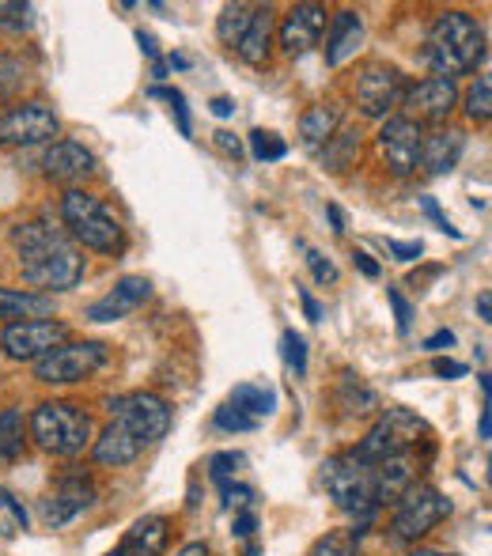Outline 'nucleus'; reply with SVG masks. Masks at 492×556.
<instances>
[{"instance_id":"nucleus-1","label":"nucleus","mask_w":492,"mask_h":556,"mask_svg":"<svg viewBox=\"0 0 492 556\" xmlns=\"http://www.w3.org/2000/svg\"><path fill=\"white\" fill-rule=\"evenodd\" d=\"M12 247L20 257L23 280L35 285L42 295L68 292L84 280V254L65 231L58 227L30 220L12 227Z\"/></svg>"},{"instance_id":"nucleus-2","label":"nucleus","mask_w":492,"mask_h":556,"mask_svg":"<svg viewBox=\"0 0 492 556\" xmlns=\"http://www.w3.org/2000/svg\"><path fill=\"white\" fill-rule=\"evenodd\" d=\"M428 65L436 68V76L455 80L466 76L485 61V27L474 20L470 12H440L428 30Z\"/></svg>"},{"instance_id":"nucleus-3","label":"nucleus","mask_w":492,"mask_h":556,"mask_svg":"<svg viewBox=\"0 0 492 556\" xmlns=\"http://www.w3.org/2000/svg\"><path fill=\"white\" fill-rule=\"evenodd\" d=\"M61 220L68 227V239L80 242L84 250H96V254H118L125 242L118 216L88 190H68L61 198Z\"/></svg>"},{"instance_id":"nucleus-4","label":"nucleus","mask_w":492,"mask_h":556,"mask_svg":"<svg viewBox=\"0 0 492 556\" xmlns=\"http://www.w3.org/2000/svg\"><path fill=\"white\" fill-rule=\"evenodd\" d=\"M27 428L30 440L58 458H76V454H84V446H91V417L73 402L35 405Z\"/></svg>"},{"instance_id":"nucleus-5","label":"nucleus","mask_w":492,"mask_h":556,"mask_svg":"<svg viewBox=\"0 0 492 556\" xmlns=\"http://www.w3.org/2000/svg\"><path fill=\"white\" fill-rule=\"evenodd\" d=\"M323 489L341 511L361 515V519L375 511V469L356 458L353 451L323 462Z\"/></svg>"},{"instance_id":"nucleus-6","label":"nucleus","mask_w":492,"mask_h":556,"mask_svg":"<svg viewBox=\"0 0 492 556\" xmlns=\"http://www.w3.org/2000/svg\"><path fill=\"white\" fill-rule=\"evenodd\" d=\"M420 435H428L425 420L413 409H405V405H394V409H387L375 420V428L364 435L353 454L361 462H368V466H379V462L398 458V454H409L420 443Z\"/></svg>"},{"instance_id":"nucleus-7","label":"nucleus","mask_w":492,"mask_h":556,"mask_svg":"<svg viewBox=\"0 0 492 556\" xmlns=\"http://www.w3.org/2000/svg\"><path fill=\"white\" fill-rule=\"evenodd\" d=\"M451 515V500L443 496L436 484H409V489L398 496V507H394V534L402 542H420L425 534H432L443 519Z\"/></svg>"},{"instance_id":"nucleus-8","label":"nucleus","mask_w":492,"mask_h":556,"mask_svg":"<svg viewBox=\"0 0 492 556\" xmlns=\"http://www.w3.org/2000/svg\"><path fill=\"white\" fill-rule=\"evenodd\" d=\"M106 364V344L99 341H65L42 359H35V379L46 387H68V382H84Z\"/></svg>"},{"instance_id":"nucleus-9","label":"nucleus","mask_w":492,"mask_h":556,"mask_svg":"<svg viewBox=\"0 0 492 556\" xmlns=\"http://www.w3.org/2000/svg\"><path fill=\"white\" fill-rule=\"evenodd\" d=\"M111 417L118 420V425L140 446H152V443H160L163 435H167V428H171V405L163 402L160 394L137 390V394L111 397Z\"/></svg>"},{"instance_id":"nucleus-10","label":"nucleus","mask_w":492,"mask_h":556,"mask_svg":"<svg viewBox=\"0 0 492 556\" xmlns=\"http://www.w3.org/2000/svg\"><path fill=\"white\" fill-rule=\"evenodd\" d=\"M409 96V84H405V73L387 61H375V65L364 68V76L356 80V106H361L364 117H387L394 114L398 106Z\"/></svg>"},{"instance_id":"nucleus-11","label":"nucleus","mask_w":492,"mask_h":556,"mask_svg":"<svg viewBox=\"0 0 492 556\" xmlns=\"http://www.w3.org/2000/svg\"><path fill=\"white\" fill-rule=\"evenodd\" d=\"M61 129L58 114L46 103H15L0 117V148H30L53 140Z\"/></svg>"},{"instance_id":"nucleus-12","label":"nucleus","mask_w":492,"mask_h":556,"mask_svg":"<svg viewBox=\"0 0 492 556\" xmlns=\"http://www.w3.org/2000/svg\"><path fill=\"white\" fill-rule=\"evenodd\" d=\"M68 341V326L58 318H35V323H12L0 333V349L12 359H42L58 344Z\"/></svg>"},{"instance_id":"nucleus-13","label":"nucleus","mask_w":492,"mask_h":556,"mask_svg":"<svg viewBox=\"0 0 492 556\" xmlns=\"http://www.w3.org/2000/svg\"><path fill=\"white\" fill-rule=\"evenodd\" d=\"M420 144H425V129L417 117H387L379 129V148L387 155V167L398 178L413 175L420 163Z\"/></svg>"},{"instance_id":"nucleus-14","label":"nucleus","mask_w":492,"mask_h":556,"mask_svg":"<svg viewBox=\"0 0 492 556\" xmlns=\"http://www.w3.org/2000/svg\"><path fill=\"white\" fill-rule=\"evenodd\" d=\"M326 23H330V15H326L323 4H292L285 15V23H280V46H285L288 58H303L307 50H315L318 38H323Z\"/></svg>"},{"instance_id":"nucleus-15","label":"nucleus","mask_w":492,"mask_h":556,"mask_svg":"<svg viewBox=\"0 0 492 556\" xmlns=\"http://www.w3.org/2000/svg\"><path fill=\"white\" fill-rule=\"evenodd\" d=\"M152 300V280L148 277H122L103 300H96L88 307L91 323H118V318H129L133 311H140Z\"/></svg>"},{"instance_id":"nucleus-16","label":"nucleus","mask_w":492,"mask_h":556,"mask_svg":"<svg viewBox=\"0 0 492 556\" xmlns=\"http://www.w3.org/2000/svg\"><path fill=\"white\" fill-rule=\"evenodd\" d=\"M42 170L50 182L76 186V182H84V178L96 175V155H91L84 144H76V140H58V144L46 148Z\"/></svg>"},{"instance_id":"nucleus-17","label":"nucleus","mask_w":492,"mask_h":556,"mask_svg":"<svg viewBox=\"0 0 492 556\" xmlns=\"http://www.w3.org/2000/svg\"><path fill=\"white\" fill-rule=\"evenodd\" d=\"M171 542V522L163 515H144L122 534V542L114 545L106 556H163Z\"/></svg>"},{"instance_id":"nucleus-18","label":"nucleus","mask_w":492,"mask_h":556,"mask_svg":"<svg viewBox=\"0 0 492 556\" xmlns=\"http://www.w3.org/2000/svg\"><path fill=\"white\" fill-rule=\"evenodd\" d=\"M364 46V20L361 12H353V8H341V12L330 15V30H326V65L338 68L345 65L349 58H353L356 50Z\"/></svg>"},{"instance_id":"nucleus-19","label":"nucleus","mask_w":492,"mask_h":556,"mask_svg":"<svg viewBox=\"0 0 492 556\" xmlns=\"http://www.w3.org/2000/svg\"><path fill=\"white\" fill-rule=\"evenodd\" d=\"M91 504H96L91 481H84V477H65V481L53 489V496L42 504V515L50 527H65V522H73L80 511H88Z\"/></svg>"},{"instance_id":"nucleus-20","label":"nucleus","mask_w":492,"mask_h":556,"mask_svg":"<svg viewBox=\"0 0 492 556\" xmlns=\"http://www.w3.org/2000/svg\"><path fill=\"white\" fill-rule=\"evenodd\" d=\"M405 103L420 117H428V122H443V117H451V111L458 106V84L443 80V76H428V80L413 84Z\"/></svg>"},{"instance_id":"nucleus-21","label":"nucleus","mask_w":492,"mask_h":556,"mask_svg":"<svg viewBox=\"0 0 492 556\" xmlns=\"http://www.w3.org/2000/svg\"><path fill=\"white\" fill-rule=\"evenodd\" d=\"M140 451H144V446L133 440V435L125 432L118 420H111V428H106V432L99 435L96 443H91V458H96L99 466H106V469L133 466V462L140 458Z\"/></svg>"},{"instance_id":"nucleus-22","label":"nucleus","mask_w":492,"mask_h":556,"mask_svg":"<svg viewBox=\"0 0 492 556\" xmlns=\"http://www.w3.org/2000/svg\"><path fill=\"white\" fill-rule=\"evenodd\" d=\"M371 469H375V504L398 500L409 484H417V462H413V454H398V458H387Z\"/></svg>"},{"instance_id":"nucleus-23","label":"nucleus","mask_w":492,"mask_h":556,"mask_svg":"<svg viewBox=\"0 0 492 556\" xmlns=\"http://www.w3.org/2000/svg\"><path fill=\"white\" fill-rule=\"evenodd\" d=\"M463 148H466V137L458 129H440L432 137H425L420 144V163H425L432 175H447V170L458 167L463 160Z\"/></svg>"},{"instance_id":"nucleus-24","label":"nucleus","mask_w":492,"mask_h":556,"mask_svg":"<svg viewBox=\"0 0 492 556\" xmlns=\"http://www.w3.org/2000/svg\"><path fill=\"white\" fill-rule=\"evenodd\" d=\"M341 129V111L333 103H315L307 106L300 117V144L307 148V152H318V148H326V140L333 137V132Z\"/></svg>"},{"instance_id":"nucleus-25","label":"nucleus","mask_w":492,"mask_h":556,"mask_svg":"<svg viewBox=\"0 0 492 556\" xmlns=\"http://www.w3.org/2000/svg\"><path fill=\"white\" fill-rule=\"evenodd\" d=\"M50 315H53V295L0 288V323H8V318H15V323H35V318H50Z\"/></svg>"},{"instance_id":"nucleus-26","label":"nucleus","mask_w":492,"mask_h":556,"mask_svg":"<svg viewBox=\"0 0 492 556\" xmlns=\"http://www.w3.org/2000/svg\"><path fill=\"white\" fill-rule=\"evenodd\" d=\"M269 38H273V8L262 4V8H254V15H250V27L243 30V38L236 42L239 58H243L247 65H265V58H269Z\"/></svg>"},{"instance_id":"nucleus-27","label":"nucleus","mask_w":492,"mask_h":556,"mask_svg":"<svg viewBox=\"0 0 492 556\" xmlns=\"http://www.w3.org/2000/svg\"><path fill=\"white\" fill-rule=\"evenodd\" d=\"M356 155H361V132H356V129H338L323 148V167L333 170V175H341V170L353 167Z\"/></svg>"},{"instance_id":"nucleus-28","label":"nucleus","mask_w":492,"mask_h":556,"mask_svg":"<svg viewBox=\"0 0 492 556\" xmlns=\"http://www.w3.org/2000/svg\"><path fill=\"white\" fill-rule=\"evenodd\" d=\"M23 446H27V417L20 405H12L0 413V462L23 458Z\"/></svg>"},{"instance_id":"nucleus-29","label":"nucleus","mask_w":492,"mask_h":556,"mask_svg":"<svg viewBox=\"0 0 492 556\" xmlns=\"http://www.w3.org/2000/svg\"><path fill=\"white\" fill-rule=\"evenodd\" d=\"M231 405L236 409H243L250 420H262L269 417L273 409H277V394L265 387H254V382H243V387L231 390Z\"/></svg>"},{"instance_id":"nucleus-30","label":"nucleus","mask_w":492,"mask_h":556,"mask_svg":"<svg viewBox=\"0 0 492 556\" xmlns=\"http://www.w3.org/2000/svg\"><path fill=\"white\" fill-rule=\"evenodd\" d=\"M341 409H345L349 417H364V413L379 409V397H375V390L364 387L356 375H345V379H341Z\"/></svg>"},{"instance_id":"nucleus-31","label":"nucleus","mask_w":492,"mask_h":556,"mask_svg":"<svg viewBox=\"0 0 492 556\" xmlns=\"http://www.w3.org/2000/svg\"><path fill=\"white\" fill-rule=\"evenodd\" d=\"M250 15H254V8L250 4H224L220 20H216V38L228 46H236L239 38H243V30L250 27Z\"/></svg>"},{"instance_id":"nucleus-32","label":"nucleus","mask_w":492,"mask_h":556,"mask_svg":"<svg viewBox=\"0 0 492 556\" xmlns=\"http://www.w3.org/2000/svg\"><path fill=\"white\" fill-rule=\"evenodd\" d=\"M27 65H23L20 58H0V99L4 103H12V99L23 96V88H27Z\"/></svg>"},{"instance_id":"nucleus-33","label":"nucleus","mask_w":492,"mask_h":556,"mask_svg":"<svg viewBox=\"0 0 492 556\" xmlns=\"http://www.w3.org/2000/svg\"><path fill=\"white\" fill-rule=\"evenodd\" d=\"M466 117H470V122H481V125L492 117V80L489 76H478V80L470 84V91H466Z\"/></svg>"},{"instance_id":"nucleus-34","label":"nucleus","mask_w":492,"mask_h":556,"mask_svg":"<svg viewBox=\"0 0 492 556\" xmlns=\"http://www.w3.org/2000/svg\"><path fill=\"white\" fill-rule=\"evenodd\" d=\"M148 96L152 99H167L171 103V114L178 117V132H182L186 140H193V125H190V111H186V96L178 88H160V84H152L148 88Z\"/></svg>"},{"instance_id":"nucleus-35","label":"nucleus","mask_w":492,"mask_h":556,"mask_svg":"<svg viewBox=\"0 0 492 556\" xmlns=\"http://www.w3.org/2000/svg\"><path fill=\"white\" fill-rule=\"evenodd\" d=\"M311 556H356V534L353 530H330L326 538H318Z\"/></svg>"},{"instance_id":"nucleus-36","label":"nucleus","mask_w":492,"mask_h":556,"mask_svg":"<svg viewBox=\"0 0 492 556\" xmlns=\"http://www.w3.org/2000/svg\"><path fill=\"white\" fill-rule=\"evenodd\" d=\"M250 148H254V160L262 163H273V160H285L288 155V144L277 137V132H265V129H254L250 132Z\"/></svg>"},{"instance_id":"nucleus-37","label":"nucleus","mask_w":492,"mask_h":556,"mask_svg":"<svg viewBox=\"0 0 492 556\" xmlns=\"http://www.w3.org/2000/svg\"><path fill=\"white\" fill-rule=\"evenodd\" d=\"M280 352H285V364L292 367L295 375H307V341H303L295 330H285L280 337Z\"/></svg>"},{"instance_id":"nucleus-38","label":"nucleus","mask_w":492,"mask_h":556,"mask_svg":"<svg viewBox=\"0 0 492 556\" xmlns=\"http://www.w3.org/2000/svg\"><path fill=\"white\" fill-rule=\"evenodd\" d=\"M257 420H250L243 409H236V405H220V409H216V428H220V432H250V428H254Z\"/></svg>"},{"instance_id":"nucleus-39","label":"nucleus","mask_w":492,"mask_h":556,"mask_svg":"<svg viewBox=\"0 0 492 556\" xmlns=\"http://www.w3.org/2000/svg\"><path fill=\"white\" fill-rule=\"evenodd\" d=\"M307 265H311V277H315L318 285H333V280H338V265H333L323 250H307Z\"/></svg>"},{"instance_id":"nucleus-40","label":"nucleus","mask_w":492,"mask_h":556,"mask_svg":"<svg viewBox=\"0 0 492 556\" xmlns=\"http://www.w3.org/2000/svg\"><path fill=\"white\" fill-rule=\"evenodd\" d=\"M420 213H425L428 220L440 227L443 235H451V239H463V231H458V227L451 224L447 216H443V208H440V201H436V198H420Z\"/></svg>"},{"instance_id":"nucleus-41","label":"nucleus","mask_w":492,"mask_h":556,"mask_svg":"<svg viewBox=\"0 0 492 556\" xmlns=\"http://www.w3.org/2000/svg\"><path fill=\"white\" fill-rule=\"evenodd\" d=\"M243 466V454H213V458H209V469H213V477L216 481H231V477H236V469Z\"/></svg>"},{"instance_id":"nucleus-42","label":"nucleus","mask_w":492,"mask_h":556,"mask_svg":"<svg viewBox=\"0 0 492 556\" xmlns=\"http://www.w3.org/2000/svg\"><path fill=\"white\" fill-rule=\"evenodd\" d=\"M0 23L12 30H23L30 23V4H8V0H0Z\"/></svg>"},{"instance_id":"nucleus-43","label":"nucleus","mask_w":492,"mask_h":556,"mask_svg":"<svg viewBox=\"0 0 492 556\" xmlns=\"http://www.w3.org/2000/svg\"><path fill=\"white\" fill-rule=\"evenodd\" d=\"M387 300H390V307H394L398 333H409V326H413V307L405 303V295L398 292V288H387Z\"/></svg>"},{"instance_id":"nucleus-44","label":"nucleus","mask_w":492,"mask_h":556,"mask_svg":"<svg viewBox=\"0 0 492 556\" xmlns=\"http://www.w3.org/2000/svg\"><path fill=\"white\" fill-rule=\"evenodd\" d=\"M220 489H224V504L250 511V504H254V492L243 489V484H231V481H220Z\"/></svg>"},{"instance_id":"nucleus-45","label":"nucleus","mask_w":492,"mask_h":556,"mask_svg":"<svg viewBox=\"0 0 492 556\" xmlns=\"http://www.w3.org/2000/svg\"><path fill=\"white\" fill-rule=\"evenodd\" d=\"M387 250L398 257V262H417V257L425 254L420 242H402V239H387Z\"/></svg>"},{"instance_id":"nucleus-46","label":"nucleus","mask_w":492,"mask_h":556,"mask_svg":"<svg viewBox=\"0 0 492 556\" xmlns=\"http://www.w3.org/2000/svg\"><path fill=\"white\" fill-rule=\"evenodd\" d=\"M432 375H440V379H463L466 364H458V359H447V356H436L432 359Z\"/></svg>"},{"instance_id":"nucleus-47","label":"nucleus","mask_w":492,"mask_h":556,"mask_svg":"<svg viewBox=\"0 0 492 556\" xmlns=\"http://www.w3.org/2000/svg\"><path fill=\"white\" fill-rule=\"evenodd\" d=\"M213 140H216V148H220L224 155H231V160H239V155H243V140H239L236 132L220 129V132H213Z\"/></svg>"},{"instance_id":"nucleus-48","label":"nucleus","mask_w":492,"mask_h":556,"mask_svg":"<svg viewBox=\"0 0 492 556\" xmlns=\"http://www.w3.org/2000/svg\"><path fill=\"white\" fill-rule=\"evenodd\" d=\"M300 303H303V315H307L311 323H323V307H318V300L307 292V288H300Z\"/></svg>"},{"instance_id":"nucleus-49","label":"nucleus","mask_w":492,"mask_h":556,"mask_svg":"<svg viewBox=\"0 0 492 556\" xmlns=\"http://www.w3.org/2000/svg\"><path fill=\"white\" fill-rule=\"evenodd\" d=\"M353 265H356V269H361L368 280H379V265L371 262V254H364V250H356V254H353Z\"/></svg>"},{"instance_id":"nucleus-50","label":"nucleus","mask_w":492,"mask_h":556,"mask_svg":"<svg viewBox=\"0 0 492 556\" xmlns=\"http://www.w3.org/2000/svg\"><path fill=\"white\" fill-rule=\"evenodd\" d=\"M137 42H140V50H144V58H152L155 65H160V46H155V38L148 35V30H137Z\"/></svg>"},{"instance_id":"nucleus-51","label":"nucleus","mask_w":492,"mask_h":556,"mask_svg":"<svg viewBox=\"0 0 492 556\" xmlns=\"http://www.w3.org/2000/svg\"><path fill=\"white\" fill-rule=\"evenodd\" d=\"M451 344H455V333L451 330H440V333H432V337H425V349H451Z\"/></svg>"},{"instance_id":"nucleus-52","label":"nucleus","mask_w":492,"mask_h":556,"mask_svg":"<svg viewBox=\"0 0 492 556\" xmlns=\"http://www.w3.org/2000/svg\"><path fill=\"white\" fill-rule=\"evenodd\" d=\"M254 527H257V515H254V511H243V515L236 519V534H239V538H250V534H254Z\"/></svg>"},{"instance_id":"nucleus-53","label":"nucleus","mask_w":492,"mask_h":556,"mask_svg":"<svg viewBox=\"0 0 492 556\" xmlns=\"http://www.w3.org/2000/svg\"><path fill=\"white\" fill-rule=\"evenodd\" d=\"M209 111H213L216 117H231V114H236V103H231V99H213V103H209Z\"/></svg>"},{"instance_id":"nucleus-54","label":"nucleus","mask_w":492,"mask_h":556,"mask_svg":"<svg viewBox=\"0 0 492 556\" xmlns=\"http://www.w3.org/2000/svg\"><path fill=\"white\" fill-rule=\"evenodd\" d=\"M175 556H209V545L205 542H186Z\"/></svg>"},{"instance_id":"nucleus-55","label":"nucleus","mask_w":492,"mask_h":556,"mask_svg":"<svg viewBox=\"0 0 492 556\" xmlns=\"http://www.w3.org/2000/svg\"><path fill=\"white\" fill-rule=\"evenodd\" d=\"M478 315H481V323H492V295L489 292L478 295Z\"/></svg>"},{"instance_id":"nucleus-56","label":"nucleus","mask_w":492,"mask_h":556,"mask_svg":"<svg viewBox=\"0 0 492 556\" xmlns=\"http://www.w3.org/2000/svg\"><path fill=\"white\" fill-rule=\"evenodd\" d=\"M326 213H330L333 231H338V235H345V216H341V208H338V205H330V208H326Z\"/></svg>"},{"instance_id":"nucleus-57","label":"nucleus","mask_w":492,"mask_h":556,"mask_svg":"<svg viewBox=\"0 0 492 556\" xmlns=\"http://www.w3.org/2000/svg\"><path fill=\"white\" fill-rule=\"evenodd\" d=\"M409 556H451V553H440V549H413Z\"/></svg>"},{"instance_id":"nucleus-58","label":"nucleus","mask_w":492,"mask_h":556,"mask_svg":"<svg viewBox=\"0 0 492 556\" xmlns=\"http://www.w3.org/2000/svg\"><path fill=\"white\" fill-rule=\"evenodd\" d=\"M247 556H257V545H250V553Z\"/></svg>"}]
</instances>
